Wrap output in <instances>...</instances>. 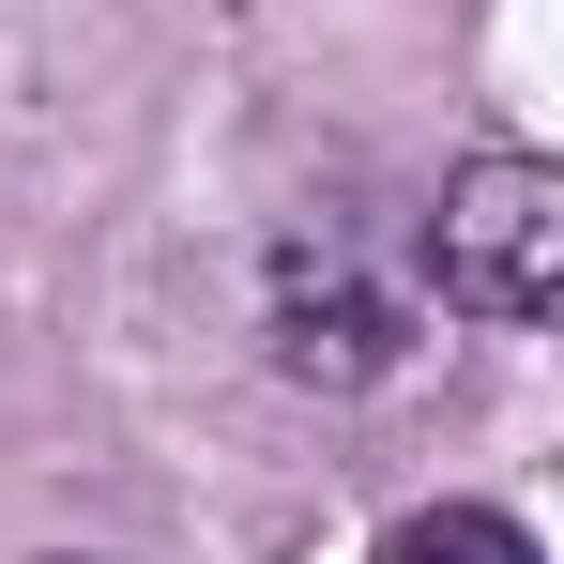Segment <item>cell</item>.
<instances>
[{
  "instance_id": "obj_1",
  "label": "cell",
  "mask_w": 564,
  "mask_h": 564,
  "mask_svg": "<svg viewBox=\"0 0 564 564\" xmlns=\"http://www.w3.org/2000/svg\"><path fill=\"white\" fill-rule=\"evenodd\" d=\"M260 351L305 397H381L427 351V245L381 198H305L260 245Z\"/></svg>"
},
{
  "instance_id": "obj_2",
  "label": "cell",
  "mask_w": 564,
  "mask_h": 564,
  "mask_svg": "<svg viewBox=\"0 0 564 564\" xmlns=\"http://www.w3.org/2000/svg\"><path fill=\"white\" fill-rule=\"evenodd\" d=\"M427 305H458L488 336H534L564 305V169L550 153H473L458 184L427 198Z\"/></svg>"
},
{
  "instance_id": "obj_3",
  "label": "cell",
  "mask_w": 564,
  "mask_h": 564,
  "mask_svg": "<svg viewBox=\"0 0 564 564\" xmlns=\"http://www.w3.org/2000/svg\"><path fill=\"white\" fill-rule=\"evenodd\" d=\"M367 564H550V550H534L503 503H412V519H397Z\"/></svg>"
}]
</instances>
